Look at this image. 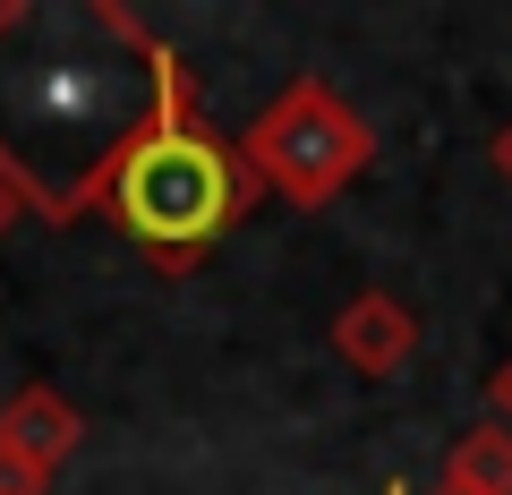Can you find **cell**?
Masks as SVG:
<instances>
[{
  "label": "cell",
  "instance_id": "30bf717a",
  "mask_svg": "<svg viewBox=\"0 0 512 495\" xmlns=\"http://www.w3.org/2000/svg\"><path fill=\"white\" fill-rule=\"evenodd\" d=\"M18 214H26V205H18V188H9V180H0V239H9V231H18Z\"/></svg>",
  "mask_w": 512,
  "mask_h": 495
},
{
  "label": "cell",
  "instance_id": "8fae6325",
  "mask_svg": "<svg viewBox=\"0 0 512 495\" xmlns=\"http://www.w3.org/2000/svg\"><path fill=\"white\" fill-rule=\"evenodd\" d=\"M436 495H470V487H453V478H436Z\"/></svg>",
  "mask_w": 512,
  "mask_h": 495
},
{
  "label": "cell",
  "instance_id": "5b68a950",
  "mask_svg": "<svg viewBox=\"0 0 512 495\" xmlns=\"http://www.w3.org/2000/svg\"><path fill=\"white\" fill-rule=\"evenodd\" d=\"M410 350H419V316L393 291H359L333 316V359H342L350 376H402Z\"/></svg>",
  "mask_w": 512,
  "mask_h": 495
},
{
  "label": "cell",
  "instance_id": "8992f818",
  "mask_svg": "<svg viewBox=\"0 0 512 495\" xmlns=\"http://www.w3.org/2000/svg\"><path fill=\"white\" fill-rule=\"evenodd\" d=\"M444 478L470 495H512V427L504 419H478L453 436V453H444Z\"/></svg>",
  "mask_w": 512,
  "mask_h": 495
},
{
  "label": "cell",
  "instance_id": "6da1fadb",
  "mask_svg": "<svg viewBox=\"0 0 512 495\" xmlns=\"http://www.w3.org/2000/svg\"><path fill=\"white\" fill-rule=\"evenodd\" d=\"M180 94V52L120 0H0V180L26 214H94L111 163Z\"/></svg>",
  "mask_w": 512,
  "mask_h": 495
},
{
  "label": "cell",
  "instance_id": "3957f363",
  "mask_svg": "<svg viewBox=\"0 0 512 495\" xmlns=\"http://www.w3.org/2000/svg\"><path fill=\"white\" fill-rule=\"evenodd\" d=\"M239 154H248V171H256L265 197L316 214V205H333L367 163H376V129H367L316 69H299L291 86L239 129Z\"/></svg>",
  "mask_w": 512,
  "mask_h": 495
},
{
  "label": "cell",
  "instance_id": "277c9868",
  "mask_svg": "<svg viewBox=\"0 0 512 495\" xmlns=\"http://www.w3.org/2000/svg\"><path fill=\"white\" fill-rule=\"evenodd\" d=\"M86 444V410L69 402L60 385H18L9 402H0V453L18 461V470H35L43 487H52V470Z\"/></svg>",
  "mask_w": 512,
  "mask_h": 495
},
{
  "label": "cell",
  "instance_id": "ba28073f",
  "mask_svg": "<svg viewBox=\"0 0 512 495\" xmlns=\"http://www.w3.org/2000/svg\"><path fill=\"white\" fill-rule=\"evenodd\" d=\"M0 495H43V478H35V470H18V461L0 453Z\"/></svg>",
  "mask_w": 512,
  "mask_h": 495
},
{
  "label": "cell",
  "instance_id": "7a4b0ae2",
  "mask_svg": "<svg viewBox=\"0 0 512 495\" xmlns=\"http://www.w3.org/2000/svg\"><path fill=\"white\" fill-rule=\"evenodd\" d=\"M256 197H265V188H256L239 137H222L197 111V86H188L180 103L111 163L94 214H111L163 274H180V265H197L214 239H231L239 222H248Z\"/></svg>",
  "mask_w": 512,
  "mask_h": 495
},
{
  "label": "cell",
  "instance_id": "7c38bea8",
  "mask_svg": "<svg viewBox=\"0 0 512 495\" xmlns=\"http://www.w3.org/2000/svg\"><path fill=\"white\" fill-rule=\"evenodd\" d=\"M384 495H410V487H402V478H393V487H384Z\"/></svg>",
  "mask_w": 512,
  "mask_h": 495
},
{
  "label": "cell",
  "instance_id": "52a82bcc",
  "mask_svg": "<svg viewBox=\"0 0 512 495\" xmlns=\"http://www.w3.org/2000/svg\"><path fill=\"white\" fill-rule=\"evenodd\" d=\"M487 419H504V427H512V359L487 376Z\"/></svg>",
  "mask_w": 512,
  "mask_h": 495
},
{
  "label": "cell",
  "instance_id": "9c48e42d",
  "mask_svg": "<svg viewBox=\"0 0 512 495\" xmlns=\"http://www.w3.org/2000/svg\"><path fill=\"white\" fill-rule=\"evenodd\" d=\"M487 163H495V171H504V180H512V120H504V129L487 137Z\"/></svg>",
  "mask_w": 512,
  "mask_h": 495
}]
</instances>
